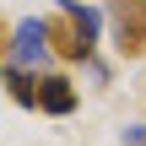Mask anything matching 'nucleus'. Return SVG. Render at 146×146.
<instances>
[{"mask_svg": "<svg viewBox=\"0 0 146 146\" xmlns=\"http://www.w3.org/2000/svg\"><path fill=\"white\" fill-rule=\"evenodd\" d=\"M43 54H49V33H43V22H38V16L16 22V27H11V54H5V60L22 65V70H38Z\"/></svg>", "mask_w": 146, "mask_h": 146, "instance_id": "obj_3", "label": "nucleus"}, {"mask_svg": "<svg viewBox=\"0 0 146 146\" xmlns=\"http://www.w3.org/2000/svg\"><path fill=\"white\" fill-rule=\"evenodd\" d=\"M5 54H11V33L0 27V60H5Z\"/></svg>", "mask_w": 146, "mask_h": 146, "instance_id": "obj_8", "label": "nucleus"}, {"mask_svg": "<svg viewBox=\"0 0 146 146\" xmlns=\"http://www.w3.org/2000/svg\"><path fill=\"white\" fill-rule=\"evenodd\" d=\"M76 103H81V92H76V81H70V76H60V70L38 76V108H43L49 119H70V114H76Z\"/></svg>", "mask_w": 146, "mask_h": 146, "instance_id": "obj_4", "label": "nucleus"}, {"mask_svg": "<svg viewBox=\"0 0 146 146\" xmlns=\"http://www.w3.org/2000/svg\"><path fill=\"white\" fill-rule=\"evenodd\" d=\"M108 33L119 60H146V0H108Z\"/></svg>", "mask_w": 146, "mask_h": 146, "instance_id": "obj_1", "label": "nucleus"}, {"mask_svg": "<svg viewBox=\"0 0 146 146\" xmlns=\"http://www.w3.org/2000/svg\"><path fill=\"white\" fill-rule=\"evenodd\" d=\"M43 33H49V54H60V60H76V65H87L92 54H98V43H87V33L60 11V16H43Z\"/></svg>", "mask_w": 146, "mask_h": 146, "instance_id": "obj_2", "label": "nucleus"}, {"mask_svg": "<svg viewBox=\"0 0 146 146\" xmlns=\"http://www.w3.org/2000/svg\"><path fill=\"white\" fill-rule=\"evenodd\" d=\"M0 87H5V98H11L16 108H38V76H33V70L0 60Z\"/></svg>", "mask_w": 146, "mask_h": 146, "instance_id": "obj_5", "label": "nucleus"}, {"mask_svg": "<svg viewBox=\"0 0 146 146\" xmlns=\"http://www.w3.org/2000/svg\"><path fill=\"white\" fill-rule=\"evenodd\" d=\"M65 5H70V0H60V11H65Z\"/></svg>", "mask_w": 146, "mask_h": 146, "instance_id": "obj_9", "label": "nucleus"}, {"mask_svg": "<svg viewBox=\"0 0 146 146\" xmlns=\"http://www.w3.org/2000/svg\"><path fill=\"white\" fill-rule=\"evenodd\" d=\"M65 16L87 33V43H98V33H103V11H92V5H81V0H70V5H65Z\"/></svg>", "mask_w": 146, "mask_h": 146, "instance_id": "obj_6", "label": "nucleus"}, {"mask_svg": "<svg viewBox=\"0 0 146 146\" xmlns=\"http://www.w3.org/2000/svg\"><path fill=\"white\" fill-rule=\"evenodd\" d=\"M125 146H146V125H130L125 130Z\"/></svg>", "mask_w": 146, "mask_h": 146, "instance_id": "obj_7", "label": "nucleus"}]
</instances>
